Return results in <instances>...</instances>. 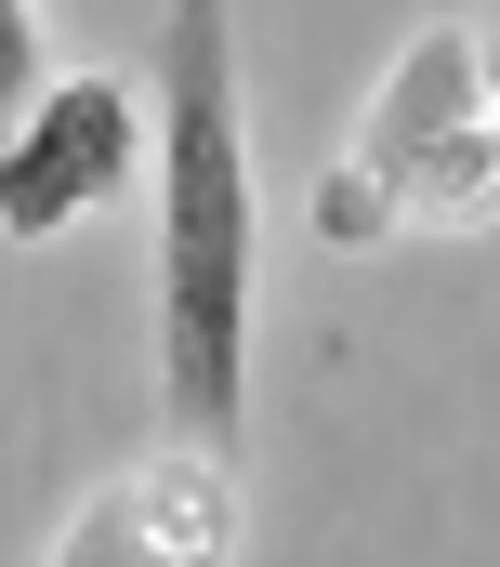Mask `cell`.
<instances>
[{
  "label": "cell",
  "mask_w": 500,
  "mask_h": 567,
  "mask_svg": "<svg viewBox=\"0 0 500 567\" xmlns=\"http://www.w3.org/2000/svg\"><path fill=\"white\" fill-rule=\"evenodd\" d=\"M145 158H158V410H171L185 449L238 462L263 212H250V145H238V40H225V0H171Z\"/></svg>",
  "instance_id": "obj_1"
},
{
  "label": "cell",
  "mask_w": 500,
  "mask_h": 567,
  "mask_svg": "<svg viewBox=\"0 0 500 567\" xmlns=\"http://www.w3.org/2000/svg\"><path fill=\"white\" fill-rule=\"evenodd\" d=\"M475 106H488V93H475V27H421V40L395 53V80L369 93L356 145L316 172V251H382V238L408 225V198H421L435 145L461 133Z\"/></svg>",
  "instance_id": "obj_2"
},
{
  "label": "cell",
  "mask_w": 500,
  "mask_h": 567,
  "mask_svg": "<svg viewBox=\"0 0 500 567\" xmlns=\"http://www.w3.org/2000/svg\"><path fill=\"white\" fill-rule=\"evenodd\" d=\"M145 172V106L119 80H40V106L0 133V238H66Z\"/></svg>",
  "instance_id": "obj_3"
},
{
  "label": "cell",
  "mask_w": 500,
  "mask_h": 567,
  "mask_svg": "<svg viewBox=\"0 0 500 567\" xmlns=\"http://www.w3.org/2000/svg\"><path fill=\"white\" fill-rule=\"evenodd\" d=\"M53 567H171V555H158V515H145V488H93V502L66 515Z\"/></svg>",
  "instance_id": "obj_4"
},
{
  "label": "cell",
  "mask_w": 500,
  "mask_h": 567,
  "mask_svg": "<svg viewBox=\"0 0 500 567\" xmlns=\"http://www.w3.org/2000/svg\"><path fill=\"white\" fill-rule=\"evenodd\" d=\"M40 106V0H0V133Z\"/></svg>",
  "instance_id": "obj_5"
},
{
  "label": "cell",
  "mask_w": 500,
  "mask_h": 567,
  "mask_svg": "<svg viewBox=\"0 0 500 567\" xmlns=\"http://www.w3.org/2000/svg\"><path fill=\"white\" fill-rule=\"evenodd\" d=\"M475 93H488V120H500V13L475 27Z\"/></svg>",
  "instance_id": "obj_6"
}]
</instances>
